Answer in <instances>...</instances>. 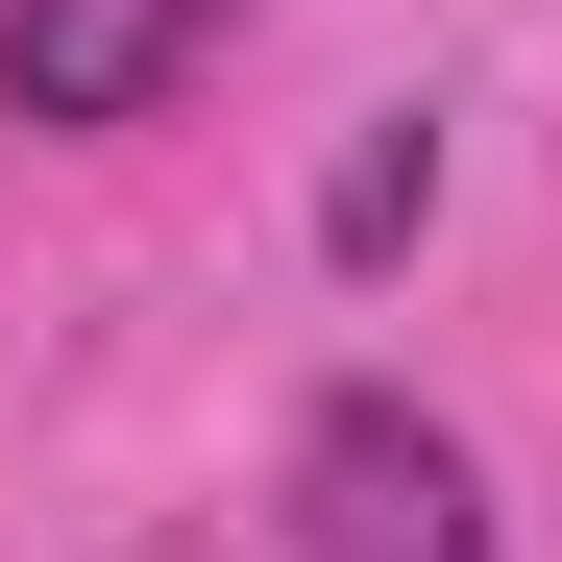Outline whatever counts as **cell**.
Instances as JSON below:
<instances>
[{
  "instance_id": "3957f363",
  "label": "cell",
  "mask_w": 562,
  "mask_h": 562,
  "mask_svg": "<svg viewBox=\"0 0 562 562\" xmlns=\"http://www.w3.org/2000/svg\"><path fill=\"white\" fill-rule=\"evenodd\" d=\"M318 221H342V269H392V245L440 221V123H367V147H342V196H318Z\"/></svg>"
},
{
  "instance_id": "7a4b0ae2",
  "label": "cell",
  "mask_w": 562,
  "mask_h": 562,
  "mask_svg": "<svg viewBox=\"0 0 562 562\" xmlns=\"http://www.w3.org/2000/svg\"><path fill=\"white\" fill-rule=\"evenodd\" d=\"M221 74V0H0V123H147Z\"/></svg>"
},
{
  "instance_id": "6da1fadb",
  "label": "cell",
  "mask_w": 562,
  "mask_h": 562,
  "mask_svg": "<svg viewBox=\"0 0 562 562\" xmlns=\"http://www.w3.org/2000/svg\"><path fill=\"white\" fill-rule=\"evenodd\" d=\"M294 562H490V464L416 392H318L294 416Z\"/></svg>"
}]
</instances>
